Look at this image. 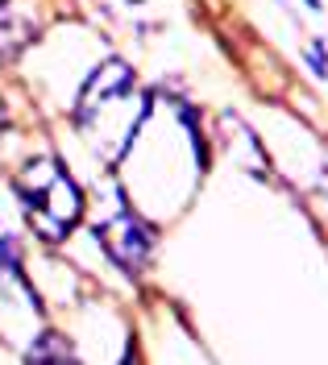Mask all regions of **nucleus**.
Wrapping results in <instances>:
<instances>
[{"mask_svg":"<svg viewBox=\"0 0 328 365\" xmlns=\"http://www.w3.org/2000/svg\"><path fill=\"white\" fill-rule=\"evenodd\" d=\"M150 116L145 91L138 88V75L121 58H108L88 75V83L75 100V125L100 162L117 166L129 145L138 141L141 125Z\"/></svg>","mask_w":328,"mask_h":365,"instance_id":"obj_1","label":"nucleus"},{"mask_svg":"<svg viewBox=\"0 0 328 365\" xmlns=\"http://www.w3.org/2000/svg\"><path fill=\"white\" fill-rule=\"evenodd\" d=\"M96 237H100L104 253H108L125 274L145 270L150 250H154V228L145 225L133 207H117L104 225H96Z\"/></svg>","mask_w":328,"mask_h":365,"instance_id":"obj_3","label":"nucleus"},{"mask_svg":"<svg viewBox=\"0 0 328 365\" xmlns=\"http://www.w3.org/2000/svg\"><path fill=\"white\" fill-rule=\"evenodd\" d=\"M324 195H328V175H324Z\"/></svg>","mask_w":328,"mask_h":365,"instance_id":"obj_8","label":"nucleus"},{"mask_svg":"<svg viewBox=\"0 0 328 365\" xmlns=\"http://www.w3.org/2000/svg\"><path fill=\"white\" fill-rule=\"evenodd\" d=\"M25 361H75V349L67 344V336L46 332V336H38L25 349Z\"/></svg>","mask_w":328,"mask_h":365,"instance_id":"obj_5","label":"nucleus"},{"mask_svg":"<svg viewBox=\"0 0 328 365\" xmlns=\"http://www.w3.org/2000/svg\"><path fill=\"white\" fill-rule=\"evenodd\" d=\"M0 38H4V54L21 50L29 38H34V17L25 9V0H0Z\"/></svg>","mask_w":328,"mask_h":365,"instance_id":"obj_4","label":"nucleus"},{"mask_svg":"<svg viewBox=\"0 0 328 365\" xmlns=\"http://www.w3.org/2000/svg\"><path fill=\"white\" fill-rule=\"evenodd\" d=\"M307 9H312V13H320V0H304Z\"/></svg>","mask_w":328,"mask_h":365,"instance_id":"obj_7","label":"nucleus"},{"mask_svg":"<svg viewBox=\"0 0 328 365\" xmlns=\"http://www.w3.org/2000/svg\"><path fill=\"white\" fill-rule=\"evenodd\" d=\"M17 200L34 237H42L46 245L67 241V232L79 225L83 216V195H79V182L63 170L58 158H34L17 170Z\"/></svg>","mask_w":328,"mask_h":365,"instance_id":"obj_2","label":"nucleus"},{"mask_svg":"<svg viewBox=\"0 0 328 365\" xmlns=\"http://www.w3.org/2000/svg\"><path fill=\"white\" fill-rule=\"evenodd\" d=\"M304 58H307V67H312V75H316V79H324V75H328V50H324V42H320V38L304 50Z\"/></svg>","mask_w":328,"mask_h":365,"instance_id":"obj_6","label":"nucleus"}]
</instances>
